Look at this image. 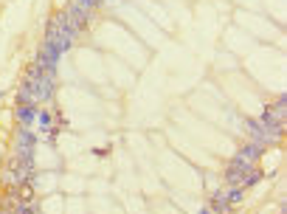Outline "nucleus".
I'll list each match as a JSON object with an SVG mask.
<instances>
[{
    "label": "nucleus",
    "instance_id": "obj_1",
    "mask_svg": "<svg viewBox=\"0 0 287 214\" xmlns=\"http://www.w3.org/2000/svg\"><path fill=\"white\" fill-rule=\"evenodd\" d=\"M248 127H251V133H253V138H256L259 147H268V144H276V141H279V135H276L273 130H268L262 121H248Z\"/></svg>",
    "mask_w": 287,
    "mask_h": 214
},
{
    "label": "nucleus",
    "instance_id": "obj_2",
    "mask_svg": "<svg viewBox=\"0 0 287 214\" xmlns=\"http://www.w3.org/2000/svg\"><path fill=\"white\" fill-rule=\"evenodd\" d=\"M262 155V147L259 144H248V147H242L239 149V155L234 158L236 166H242V169H251L253 163H256V158Z\"/></svg>",
    "mask_w": 287,
    "mask_h": 214
},
{
    "label": "nucleus",
    "instance_id": "obj_3",
    "mask_svg": "<svg viewBox=\"0 0 287 214\" xmlns=\"http://www.w3.org/2000/svg\"><path fill=\"white\" fill-rule=\"evenodd\" d=\"M211 212H217V214H231V203H228V197L222 195V192H214L211 195V206H209Z\"/></svg>",
    "mask_w": 287,
    "mask_h": 214
},
{
    "label": "nucleus",
    "instance_id": "obj_4",
    "mask_svg": "<svg viewBox=\"0 0 287 214\" xmlns=\"http://www.w3.org/2000/svg\"><path fill=\"white\" fill-rule=\"evenodd\" d=\"M17 119H20V124H31L37 119V105H20L17 107Z\"/></svg>",
    "mask_w": 287,
    "mask_h": 214
},
{
    "label": "nucleus",
    "instance_id": "obj_5",
    "mask_svg": "<svg viewBox=\"0 0 287 214\" xmlns=\"http://www.w3.org/2000/svg\"><path fill=\"white\" fill-rule=\"evenodd\" d=\"M20 197H17V192H14V189H9V192H6V195H3V212H17V209H20Z\"/></svg>",
    "mask_w": 287,
    "mask_h": 214
},
{
    "label": "nucleus",
    "instance_id": "obj_6",
    "mask_svg": "<svg viewBox=\"0 0 287 214\" xmlns=\"http://www.w3.org/2000/svg\"><path fill=\"white\" fill-rule=\"evenodd\" d=\"M14 192H17V197L23 203H34V197H37V195H34V186H31L28 180H23L20 186H14Z\"/></svg>",
    "mask_w": 287,
    "mask_h": 214
},
{
    "label": "nucleus",
    "instance_id": "obj_7",
    "mask_svg": "<svg viewBox=\"0 0 287 214\" xmlns=\"http://www.w3.org/2000/svg\"><path fill=\"white\" fill-rule=\"evenodd\" d=\"M245 172H248V169H242V166L231 163V169L225 172V180H228L231 186H239V183H242V178H245Z\"/></svg>",
    "mask_w": 287,
    "mask_h": 214
},
{
    "label": "nucleus",
    "instance_id": "obj_8",
    "mask_svg": "<svg viewBox=\"0 0 287 214\" xmlns=\"http://www.w3.org/2000/svg\"><path fill=\"white\" fill-rule=\"evenodd\" d=\"M31 147H34V135L28 130H20L17 133V149H31Z\"/></svg>",
    "mask_w": 287,
    "mask_h": 214
},
{
    "label": "nucleus",
    "instance_id": "obj_9",
    "mask_svg": "<svg viewBox=\"0 0 287 214\" xmlns=\"http://www.w3.org/2000/svg\"><path fill=\"white\" fill-rule=\"evenodd\" d=\"M259 169H256V166H251L248 172H245V178H242V183H239V186H253V183H256V180H259Z\"/></svg>",
    "mask_w": 287,
    "mask_h": 214
},
{
    "label": "nucleus",
    "instance_id": "obj_10",
    "mask_svg": "<svg viewBox=\"0 0 287 214\" xmlns=\"http://www.w3.org/2000/svg\"><path fill=\"white\" fill-rule=\"evenodd\" d=\"M71 6H76L82 12H90L93 6H96V0H71Z\"/></svg>",
    "mask_w": 287,
    "mask_h": 214
},
{
    "label": "nucleus",
    "instance_id": "obj_11",
    "mask_svg": "<svg viewBox=\"0 0 287 214\" xmlns=\"http://www.w3.org/2000/svg\"><path fill=\"white\" fill-rule=\"evenodd\" d=\"M225 197H228V203H231V209H234L236 203H242V186H239V189H234V192H231V195H225Z\"/></svg>",
    "mask_w": 287,
    "mask_h": 214
},
{
    "label": "nucleus",
    "instance_id": "obj_12",
    "mask_svg": "<svg viewBox=\"0 0 287 214\" xmlns=\"http://www.w3.org/2000/svg\"><path fill=\"white\" fill-rule=\"evenodd\" d=\"M48 121H51V116H48V113H39V124H42V127H45Z\"/></svg>",
    "mask_w": 287,
    "mask_h": 214
},
{
    "label": "nucleus",
    "instance_id": "obj_13",
    "mask_svg": "<svg viewBox=\"0 0 287 214\" xmlns=\"http://www.w3.org/2000/svg\"><path fill=\"white\" fill-rule=\"evenodd\" d=\"M200 214H217V212H211V209H203V212H200Z\"/></svg>",
    "mask_w": 287,
    "mask_h": 214
}]
</instances>
